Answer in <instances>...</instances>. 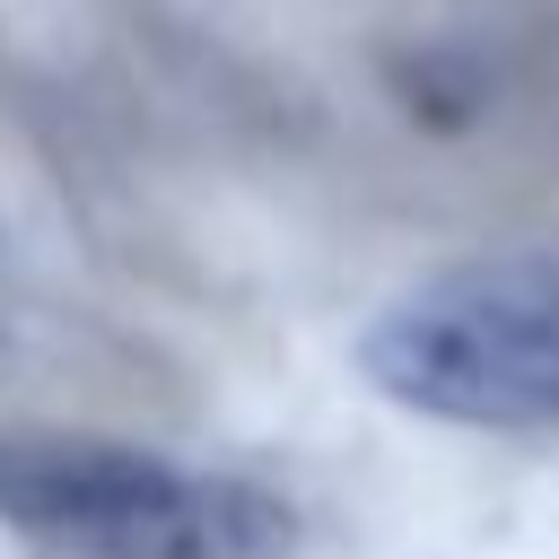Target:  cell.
Returning <instances> with one entry per match:
<instances>
[{
    "mask_svg": "<svg viewBox=\"0 0 559 559\" xmlns=\"http://www.w3.org/2000/svg\"><path fill=\"white\" fill-rule=\"evenodd\" d=\"M0 524L52 559H288L297 515L262 480L175 463L157 445L9 428Z\"/></svg>",
    "mask_w": 559,
    "mask_h": 559,
    "instance_id": "obj_1",
    "label": "cell"
},
{
    "mask_svg": "<svg viewBox=\"0 0 559 559\" xmlns=\"http://www.w3.org/2000/svg\"><path fill=\"white\" fill-rule=\"evenodd\" d=\"M358 376L437 428H559V245L445 262L358 332Z\"/></svg>",
    "mask_w": 559,
    "mask_h": 559,
    "instance_id": "obj_2",
    "label": "cell"
}]
</instances>
